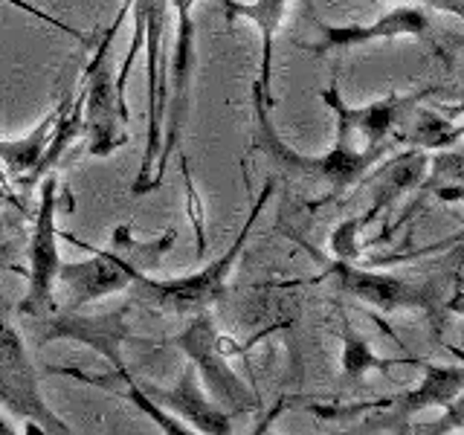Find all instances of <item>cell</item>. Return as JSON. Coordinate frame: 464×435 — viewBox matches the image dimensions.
<instances>
[{
	"label": "cell",
	"mask_w": 464,
	"mask_h": 435,
	"mask_svg": "<svg viewBox=\"0 0 464 435\" xmlns=\"http://www.w3.org/2000/svg\"><path fill=\"white\" fill-rule=\"evenodd\" d=\"M0 4H6V6H14V9H21V12H26V14H33L35 21H41V24H47V26H53V29H58V33H64V35H70L72 41H79L82 47H93V38L91 35H84L82 29H76V26H70V24H64L62 18H55V14H50L47 9H41V6H35L33 0H0Z\"/></svg>",
	"instance_id": "obj_23"
},
{
	"label": "cell",
	"mask_w": 464,
	"mask_h": 435,
	"mask_svg": "<svg viewBox=\"0 0 464 435\" xmlns=\"http://www.w3.org/2000/svg\"><path fill=\"white\" fill-rule=\"evenodd\" d=\"M464 137V125L461 122H450L444 120V113L439 111H430V108H420L415 105L410 113L403 116V122L398 128V145H420V149H453L459 145Z\"/></svg>",
	"instance_id": "obj_18"
},
{
	"label": "cell",
	"mask_w": 464,
	"mask_h": 435,
	"mask_svg": "<svg viewBox=\"0 0 464 435\" xmlns=\"http://www.w3.org/2000/svg\"><path fill=\"white\" fill-rule=\"evenodd\" d=\"M137 383L160 410H169L178 420H186L192 432H203V435L232 432V418L209 395H203V383L192 362L178 374V381H174L171 389H160L145 381H137Z\"/></svg>",
	"instance_id": "obj_13"
},
{
	"label": "cell",
	"mask_w": 464,
	"mask_h": 435,
	"mask_svg": "<svg viewBox=\"0 0 464 435\" xmlns=\"http://www.w3.org/2000/svg\"><path fill=\"white\" fill-rule=\"evenodd\" d=\"M420 4L444 9V12H453V14H461V0H420Z\"/></svg>",
	"instance_id": "obj_25"
},
{
	"label": "cell",
	"mask_w": 464,
	"mask_h": 435,
	"mask_svg": "<svg viewBox=\"0 0 464 435\" xmlns=\"http://www.w3.org/2000/svg\"><path fill=\"white\" fill-rule=\"evenodd\" d=\"M70 96H64L53 111H47V116L44 120H38V125L29 130V134H24L21 140H0V163H4L6 174L14 180H24L29 171L35 169V163L41 160L44 149H47L50 142V134L55 128V120L64 113V108L70 105Z\"/></svg>",
	"instance_id": "obj_17"
},
{
	"label": "cell",
	"mask_w": 464,
	"mask_h": 435,
	"mask_svg": "<svg viewBox=\"0 0 464 435\" xmlns=\"http://www.w3.org/2000/svg\"><path fill=\"white\" fill-rule=\"evenodd\" d=\"M169 345L180 348L188 357V362H192L200 377V383L207 386L209 398L221 406L229 418L258 410V395L227 362L224 345H221V337H218L215 319L209 311H198L192 316V323L169 340Z\"/></svg>",
	"instance_id": "obj_7"
},
{
	"label": "cell",
	"mask_w": 464,
	"mask_h": 435,
	"mask_svg": "<svg viewBox=\"0 0 464 435\" xmlns=\"http://www.w3.org/2000/svg\"><path fill=\"white\" fill-rule=\"evenodd\" d=\"M427 360L418 357H377L366 337H360V331L343 316V372L348 377H362L366 372H386L392 366H424Z\"/></svg>",
	"instance_id": "obj_21"
},
{
	"label": "cell",
	"mask_w": 464,
	"mask_h": 435,
	"mask_svg": "<svg viewBox=\"0 0 464 435\" xmlns=\"http://www.w3.org/2000/svg\"><path fill=\"white\" fill-rule=\"evenodd\" d=\"M424 377L420 383L398 392L392 398L357 403V406H337V410H325V406H311V412L325 420H354L360 412H372L357 432H403L410 424V418L430 410V406H441L447 410L450 403H456L464 392V369L461 366H432L424 362Z\"/></svg>",
	"instance_id": "obj_3"
},
{
	"label": "cell",
	"mask_w": 464,
	"mask_h": 435,
	"mask_svg": "<svg viewBox=\"0 0 464 435\" xmlns=\"http://www.w3.org/2000/svg\"><path fill=\"white\" fill-rule=\"evenodd\" d=\"M82 134H84V96L79 91L76 96H72L70 105L64 108V113L55 120V128H53V134H50L47 149H44V154H41V160L35 163V169L21 180V188H33L44 178V174H50L58 163H62L67 149Z\"/></svg>",
	"instance_id": "obj_19"
},
{
	"label": "cell",
	"mask_w": 464,
	"mask_h": 435,
	"mask_svg": "<svg viewBox=\"0 0 464 435\" xmlns=\"http://www.w3.org/2000/svg\"><path fill=\"white\" fill-rule=\"evenodd\" d=\"M323 41L308 44L314 53H331V50H348L360 47L369 41H395V38H430L432 24L424 9L418 6H398L383 12L374 24H323Z\"/></svg>",
	"instance_id": "obj_15"
},
{
	"label": "cell",
	"mask_w": 464,
	"mask_h": 435,
	"mask_svg": "<svg viewBox=\"0 0 464 435\" xmlns=\"http://www.w3.org/2000/svg\"><path fill=\"white\" fill-rule=\"evenodd\" d=\"M270 111H273V105L267 102V96L253 84V116H256V128H258L253 137V145L273 160L285 180L302 183L308 188H319V192H323V200L337 198L340 192H345V188L357 186L377 166V160L398 145V140L372 145V149H345V145H334L328 154L304 157L290 149V145L276 134Z\"/></svg>",
	"instance_id": "obj_1"
},
{
	"label": "cell",
	"mask_w": 464,
	"mask_h": 435,
	"mask_svg": "<svg viewBox=\"0 0 464 435\" xmlns=\"http://www.w3.org/2000/svg\"><path fill=\"white\" fill-rule=\"evenodd\" d=\"M369 227L366 215L362 218H348L337 229L331 232V253L340 261H357L360 258V229Z\"/></svg>",
	"instance_id": "obj_22"
},
{
	"label": "cell",
	"mask_w": 464,
	"mask_h": 435,
	"mask_svg": "<svg viewBox=\"0 0 464 435\" xmlns=\"http://www.w3.org/2000/svg\"><path fill=\"white\" fill-rule=\"evenodd\" d=\"M64 238H70L72 244H79L84 250L93 253L91 261H62V265H58V285H64L70 294L67 308L79 311L87 302H96L102 296L128 290V285H130L128 270L113 250H93L91 244L79 241L76 236H70V232Z\"/></svg>",
	"instance_id": "obj_14"
},
{
	"label": "cell",
	"mask_w": 464,
	"mask_h": 435,
	"mask_svg": "<svg viewBox=\"0 0 464 435\" xmlns=\"http://www.w3.org/2000/svg\"><path fill=\"white\" fill-rule=\"evenodd\" d=\"M130 0H125L122 12L99 38L91 64L84 70L82 96H84V134H87V154L105 160L116 149L128 142L125 122L120 116V99H116V79H113V38L120 29Z\"/></svg>",
	"instance_id": "obj_6"
},
{
	"label": "cell",
	"mask_w": 464,
	"mask_h": 435,
	"mask_svg": "<svg viewBox=\"0 0 464 435\" xmlns=\"http://www.w3.org/2000/svg\"><path fill=\"white\" fill-rule=\"evenodd\" d=\"M128 311L130 304H122L116 311H105L96 316H84L79 311H55L50 314L47 331H44L41 343H53V340H76L87 348H93L96 354H102L113 372L125 369L122 360V343L130 340L128 331Z\"/></svg>",
	"instance_id": "obj_12"
},
{
	"label": "cell",
	"mask_w": 464,
	"mask_h": 435,
	"mask_svg": "<svg viewBox=\"0 0 464 435\" xmlns=\"http://www.w3.org/2000/svg\"><path fill=\"white\" fill-rule=\"evenodd\" d=\"M0 406L21 418L38 424L41 432L72 435V430L62 415L53 412L41 392V377L29 360L21 334L12 328L9 319L0 314Z\"/></svg>",
	"instance_id": "obj_9"
},
{
	"label": "cell",
	"mask_w": 464,
	"mask_h": 435,
	"mask_svg": "<svg viewBox=\"0 0 464 435\" xmlns=\"http://www.w3.org/2000/svg\"><path fill=\"white\" fill-rule=\"evenodd\" d=\"M273 192H276V180L270 178L265 186H261L256 207L250 209V215H246V221H244V227L236 236V241H232L229 250L192 276H180V279H151L149 273H142L140 267L130 265L128 258H122L120 253H116L128 270V279H130L128 290L134 294V302L145 304V308H151L157 314H169V316H195L198 311H209L218 299H224L229 273H232V267H236V261L241 258L246 238L253 236V227L261 218V212H265Z\"/></svg>",
	"instance_id": "obj_2"
},
{
	"label": "cell",
	"mask_w": 464,
	"mask_h": 435,
	"mask_svg": "<svg viewBox=\"0 0 464 435\" xmlns=\"http://www.w3.org/2000/svg\"><path fill=\"white\" fill-rule=\"evenodd\" d=\"M227 21H250L261 33V70H258V82L256 87L267 96L273 105V47H276V33L287 14L290 0H250V4H241V0H221Z\"/></svg>",
	"instance_id": "obj_16"
},
{
	"label": "cell",
	"mask_w": 464,
	"mask_h": 435,
	"mask_svg": "<svg viewBox=\"0 0 464 435\" xmlns=\"http://www.w3.org/2000/svg\"><path fill=\"white\" fill-rule=\"evenodd\" d=\"M195 4L198 0H171L174 9V47L169 53V96L163 116V145L154 160L151 192L163 183V174L174 154H180L183 130L192 105V79L198 67V35H195Z\"/></svg>",
	"instance_id": "obj_5"
},
{
	"label": "cell",
	"mask_w": 464,
	"mask_h": 435,
	"mask_svg": "<svg viewBox=\"0 0 464 435\" xmlns=\"http://www.w3.org/2000/svg\"><path fill=\"white\" fill-rule=\"evenodd\" d=\"M180 174H183L186 192H188V212H192V221L198 227V258H203V253H207V238H203V215H200V200H198L195 186H192V169H188L186 157H180Z\"/></svg>",
	"instance_id": "obj_24"
},
{
	"label": "cell",
	"mask_w": 464,
	"mask_h": 435,
	"mask_svg": "<svg viewBox=\"0 0 464 435\" xmlns=\"http://www.w3.org/2000/svg\"><path fill=\"white\" fill-rule=\"evenodd\" d=\"M55 207H58V180L55 174L41 178V203L33 224V238H29V270H26V294L18 302V314L24 316H50L58 311L55 285H58V227H55Z\"/></svg>",
	"instance_id": "obj_10"
},
{
	"label": "cell",
	"mask_w": 464,
	"mask_h": 435,
	"mask_svg": "<svg viewBox=\"0 0 464 435\" xmlns=\"http://www.w3.org/2000/svg\"><path fill=\"white\" fill-rule=\"evenodd\" d=\"M435 91H418L410 96H383L369 105H348L340 96V82L334 79L323 93V102L337 116V140L334 145H345V149H372L395 140L398 128L403 122V116L410 113L420 99H427Z\"/></svg>",
	"instance_id": "obj_11"
},
{
	"label": "cell",
	"mask_w": 464,
	"mask_h": 435,
	"mask_svg": "<svg viewBox=\"0 0 464 435\" xmlns=\"http://www.w3.org/2000/svg\"><path fill=\"white\" fill-rule=\"evenodd\" d=\"M130 9L142 18V47L149 55V62H145V72H149V140H145L140 171L130 183V195L142 198L151 192L154 160L160 154V145H163V116L169 96V58L163 55V41L171 6L169 0H130Z\"/></svg>",
	"instance_id": "obj_8"
},
{
	"label": "cell",
	"mask_w": 464,
	"mask_h": 435,
	"mask_svg": "<svg viewBox=\"0 0 464 435\" xmlns=\"http://www.w3.org/2000/svg\"><path fill=\"white\" fill-rule=\"evenodd\" d=\"M424 169H427V157L420 154V151H406V154L392 160L389 166H383L381 171H377V178H374V183H377L381 192H377L372 209L366 215L374 218L381 209H386L401 192L418 186V180L424 178Z\"/></svg>",
	"instance_id": "obj_20"
},
{
	"label": "cell",
	"mask_w": 464,
	"mask_h": 435,
	"mask_svg": "<svg viewBox=\"0 0 464 435\" xmlns=\"http://www.w3.org/2000/svg\"><path fill=\"white\" fill-rule=\"evenodd\" d=\"M323 276L337 282L343 294H348L357 302L372 304V308L381 311V314L420 311V314L439 319L444 314V308L461 311L456 299H444V285L439 287V282L401 279V276H395V273L360 267L357 261L334 258Z\"/></svg>",
	"instance_id": "obj_4"
}]
</instances>
